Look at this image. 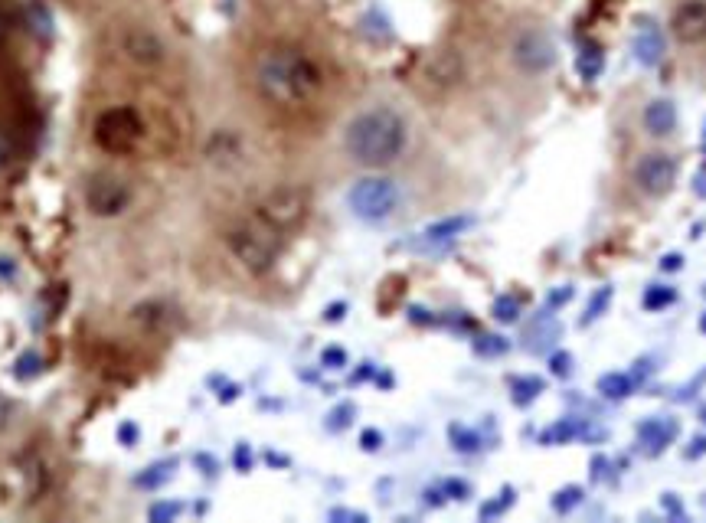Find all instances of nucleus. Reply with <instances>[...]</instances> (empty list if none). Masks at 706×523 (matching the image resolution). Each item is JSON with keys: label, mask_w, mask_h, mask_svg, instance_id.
Returning a JSON list of instances; mask_svg holds the SVG:
<instances>
[{"label": "nucleus", "mask_w": 706, "mask_h": 523, "mask_svg": "<svg viewBox=\"0 0 706 523\" xmlns=\"http://www.w3.org/2000/svg\"><path fill=\"white\" fill-rule=\"evenodd\" d=\"M406 138V121L393 108H370L347 125L344 148L357 164L386 167L406 151Z\"/></svg>", "instance_id": "nucleus-1"}, {"label": "nucleus", "mask_w": 706, "mask_h": 523, "mask_svg": "<svg viewBox=\"0 0 706 523\" xmlns=\"http://www.w3.org/2000/svg\"><path fill=\"white\" fill-rule=\"evenodd\" d=\"M255 82L275 105H301L321 89V69L298 50H272L255 69Z\"/></svg>", "instance_id": "nucleus-2"}, {"label": "nucleus", "mask_w": 706, "mask_h": 523, "mask_svg": "<svg viewBox=\"0 0 706 523\" xmlns=\"http://www.w3.org/2000/svg\"><path fill=\"white\" fill-rule=\"evenodd\" d=\"M278 236L269 223L255 220V223H246L229 233V249H233L236 259L246 265L249 272H265L272 269L275 255H278Z\"/></svg>", "instance_id": "nucleus-3"}, {"label": "nucleus", "mask_w": 706, "mask_h": 523, "mask_svg": "<svg viewBox=\"0 0 706 523\" xmlns=\"http://www.w3.org/2000/svg\"><path fill=\"white\" fill-rule=\"evenodd\" d=\"M347 206L353 216L367 223H380L396 213L399 206V187L389 177H360L347 193Z\"/></svg>", "instance_id": "nucleus-4"}, {"label": "nucleus", "mask_w": 706, "mask_h": 523, "mask_svg": "<svg viewBox=\"0 0 706 523\" xmlns=\"http://www.w3.org/2000/svg\"><path fill=\"white\" fill-rule=\"evenodd\" d=\"M144 135L141 115L135 108H108L95 121V144L112 154H125L131 151Z\"/></svg>", "instance_id": "nucleus-5"}, {"label": "nucleus", "mask_w": 706, "mask_h": 523, "mask_svg": "<svg viewBox=\"0 0 706 523\" xmlns=\"http://www.w3.org/2000/svg\"><path fill=\"white\" fill-rule=\"evenodd\" d=\"M304 216H308V197L301 190H275L259 206V220L269 223L275 233H288V229L301 226Z\"/></svg>", "instance_id": "nucleus-6"}, {"label": "nucleus", "mask_w": 706, "mask_h": 523, "mask_svg": "<svg viewBox=\"0 0 706 523\" xmlns=\"http://www.w3.org/2000/svg\"><path fill=\"white\" fill-rule=\"evenodd\" d=\"M635 184L648 197H664L677 184V161L671 154H644L635 164Z\"/></svg>", "instance_id": "nucleus-7"}, {"label": "nucleus", "mask_w": 706, "mask_h": 523, "mask_svg": "<svg viewBox=\"0 0 706 523\" xmlns=\"http://www.w3.org/2000/svg\"><path fill=\"white\" fill-rule=\"evenodd\" d=\"M514 59L523 72H546L556 66V43L550 40V33L527 30L514 43Z\"/></svg>", "instance_id": "nucleus-8"}, {"label": "nucleus", "mask_w": 706, "mask_h": 523, "mask_svg": "<svg viewBox=\"0 0 706 523\" xmlns=\"http://www.w3.org/2000/svg\"><path fill=\"white\" fill-rule=\"evenodd\" d=\"M671 30L680 43H703L706 40V0H687L674 10Z\"/></svg>", "instance_id": "nucleus-9"}, {"label": "nucleus", "mask_w": 706, "mask_h": 523, "mask_svg": "<svg viewBox=\"0 0 706 523\" xmlns=\"http://www.w3.org/2000/svg\"><path fill=\"white\" fill-rule=\"evenodd\" d=\"M125 203H128V187L121 184V180L99 177V180H92V184H89V206H92V213L115 216V213L125 210Z\"/></svg>", "instance_id": "nucleus-10"}, {"label": "nucleus", "mask_w": 706, "mask_h": 523, "mask_svg": "<svg viewBox=\"0 0 706 523\" xmlns=\"http://www.w3.org/2000/svg\"><path fill=\"white\" fill-rule=\"evenodd\" d=\"M631 50H635V59L641 66H657L664 59V33L654 27V23L644 20L641 27L635 30V43H631Z\"/></svg>", "instance_id": "nucleus-11"}, {"label": "nucleus", "mask_w": 706, "mask_h": 523, "mask_svg": "<svg viewBox=\"0 0 706 523\" xmlns=\"http://www.w3.org/2000/svg\"><path fill=\"white\" fill-rule=\"evenodd\" d=\"M644 128L651 135H671L677 128V105L671 99H651L644 105Z\"/></svg>", "instance_id": "nucleus-12"}, {"label": "nucleus", "mask_w": 706, "mask_h": 523, "mask_svg": "<svg viewBox=\"0 0 706 523\" xmlns=\"http://www.w3.org/2000/svg\"><path fill=\"white\" fill-rule=\"evenodd\" d=\"M641 445H648V452H664L667 445L677 439V422L674 419H648L638 425Z\"/></svg>", "instance_id": "nucleus-13"}, {"label": "nucleus", "mask_w": 706, "mask_h": 523, "mask_svg": "<svg viewBox=\"0 0 706 523\" xmlns=\"http://www.w3.org/2000/svg\"><path fill=\"white\" fill-rule=\"evenodd\" d=\"M556 337H559V324L550 314H537V318L530 321L527 334H523V340H530V350H537V354H546Z\"/></svg>", "instance_id": "nucleus-14"}, {"label": "nucleus", "mask_w": 706, "mask_h": 523, "mask_svg": "<svg viewBox=\"0 0 706 523\" xmlns=\"http://www.w3.org/2000/svg\"><path fill=\"white\" fill-rule=\"evenodd\" d=\"M595 389H599L605 399H615V403H618V399L631 396V389H635V380H631V376H625V373H605V376H599Z\"/></svg>", "instance_id": "nucleus-15"}, {"label": "nucleus", "mask_w": 706, "mask_h": 523, "mask_svg": "<svg viewBox=\"0 0 706 523\" xmlns=\"http://www.w3.org/2000/svg\"><path fill=\"white\" fill-rule=\"evenodd\" d=\"M674 301H677L674 285H648V291H644V298H641V304L648 311H664V308H671Z\"/></svg>", "instance_id": "nucleus-16"}, {"label": "nucleus", "mask_w": 706, "mask_h": 523, "mask_svg": "<svg viewBox=\"0 0 706 523\" xmlns=\"http://www.w3.org/2000/svg\"><path fill=\"white\" fill-rule=\"evenodd\" d=\"M582 497H586V488H579V484H566V488H559L553 494L550 507L556 510V514H569V510H576L582 504Z\"/></svg>", "instance_id": "nucleus-17"}, {"label": "nucleus", "mask_w": 706, "mask_h": 523, "mask_svg": "<svg viewBox=\"0 0 706 523\" xmlns=\"http://www.w3.org/2000/svg\"><path fill=\"white\" fill-rule=\"evenodd\" d=\"M543 393V380L540 376H520V380H514V403L517 406H527L533 403Z\"/></svg>", "instance_id": "nucleus-18"}, {"label": "nucleus", "mask_w": 706, "mask_h": 523, "mask_svg": "<svg viewBox=\"0 0 706 523\" xmlns=\"http://www.w3.org/2000/svg\"><path fill=\"white\" fill-rule=\"evenodd\" d=\"M579 432H582V425L576 419H563L559 425H553V429L543 432V445H563L569 439H576Z\"/></svg>", "instance_id": "nucleus-19"}, {"label": "nucleus", "mask_w": 706, "mask_h": 523, "mask_svg": "<svg viewBox=\"0 0 706 523\" xmlns=\"http://www.w3.org/2000/svg\"><path fill=\"white\" fill-rule=\"evenodd\" d=\"M128 50H131V56H138V59H144V63H151V59H157L161 56V46H157L151 36H131L128 40Z\"/></svg>", "instance_id": "nucleus-20"}, {"label": "nucleus", "mask_w": 706, "mask_h": 523, "mask_svg": "<svg viewBox=\"0 0 706 523\" xmlns=\"http://www.w3.org/2000/svg\"><path fill=\"white\" fill-rule=\"evenodd\" d=\"M608 304H612V288H599L592 295V301H589V308H586V314H582V324H592V321H599L602 318V311L608 308Z\"/></svg>", "instance_id": "nucleus-21"}, {"label": "nucleus", "mask_w": 706, "mask_h": 523, "mask_svg": "<svg viewBox=\"0 0 706 523\" xmlns=\"http://www.w3.org/2000/svg\"><path fill=\"white\" fill-rule=\"evenodd\" d=\"M494 318L504 321V324H514L520 318V301L514 295H504L494 301Z\"/></svg>", "instance_id": "nucleus-22"}, {"label": "nucleus", "mask_w": 706, "mask_h": 523, "mask_svg": "<svg viewBox=\"0 0 706 523\" xmlns=\"http://www.w3.org/2000/svg\"><path fill=\"white\" fill-rule=\"evenodd\" d=\"M510 504H514V488H504L501 494L494 497L491 504H484V507H481V517H484V520H491V517H497V514H504V510H510Z\"/></svg>", "instance_id": "nucleus-23"}, {"label": "nucleus", "mask_w": 706, "mask_h": 523, "mask_svg": "<svg viewBox=\"0 0 706 523\" xmlns=\"http://www.w3.org/2000/svg\"><path fill=\"white\" fill-rule=\"evenodd\" d=\"M550 370H553V376H559V380H566V376L572 373V354H566V350H553Z\"/></svg>", "instance_id": "nucleus-24"}, {"label": "nucleus", "mask_w": 706, "mask_h": 523, "mask_svg": "<svg viewBox=\"0 0 706 523\" xmlns=\"http://www.w3.org/2000/svg\"><path fill=\"white\" fill-rule=\"evenodd\" d=\"M468 226V220H448V223H438V226H432L429 229V236H435V239H445V236H452V233H458V229H465Z\"/></svg>", "instance_id": "nucleus-25"}, {"label": "nucleus", "mask_w": 706, "mask_h": 523, "mask_svg": "<svg viewBox=\"0 0 706 523\" xmlns=\"http://www.w3.org/2000/svg\"><path fill=\"white\" fill-rule=\"evenodd\" d=\"M10 161H14V138H10L4 128H0V170H4Z\"/></svg>", "instance_id": "nucleus-26"}, {"label": "nucleus", "mask_w": 706, "mask_h": 523, "mask_svg": "<svg viewBox=\"0 0 706 523\" xmlns=\"http://www.w3.org/2000/svg\"><path fill=\"white\" fill-rule=\"evenodd\" d=\"M572 298V288L569 285H563V288H556V291H550V295H546V308H563V304Z\"/></svg>", "instance_id": "nucleus-27"}, {"label": "nucleus", "mask_w": 706, "mask_h": 523, "mask_svg": "<svg viewBox=\"0 0 706 523\" xmlns=\"http://www.w3.org/2000/svg\"><path fill=\"white\" fill-rule=\"evenodd\" d=\"M579 59H582V69H586V76L592 79L595 72H599V59H602V56H599V50H589V53H582Z\"/></svg>", "instance_id": "nucleus-28"}, {"label": "nucleus", "mask_w": 706, "mask_h": 523, "mask_svg": "<svg viewBox=\"0 0 706 523\" xmlns=\"http://www.w3.org/2000/svg\"><path fill=\"white\" fill-rule=\"evenodd\" d=\"M455 439H458V448H461V452H474V448H478V435H468V432L455 429Z\"/></svg>", "instance_id": "nucleus-29"}, {"label": "nucleus", "mask_w": 706, "mask_h": 523, "mask_svg": "<svg viewBox=\"0 0 706 523\" xmlns=\"http://www.w3.org/2000/svg\"><path fill=\"white\" fill-rule=\"evenodd\" d=\"M608 468H612V461H608V458H602V455L592 458V478H595V481H602L605 474H608Z\"/></svg>", "instance_id": "nucleus-30"}, {"label": "nucleus", "mask_w": 706, "mask_h": 523, "mask_svg": "<svg viewBox=\"0 0 706 523\" xmlns=\"http://www.w3.org/2000/svg\"><path fill=\"white\" fill-rule=\"evenodd\" d=\"M680 265H684V255H677V252H667L664 259H661V269L664 272H677Z\"/></svg>", "instance_id": "nucleus-31"}, {"label": "nucleus", "mask_w": 706, "mask_h": 523, "mask_svg": "<svg viewBox=\"0 0 706 523\" xmlns=\"http://www.w3.org/2000/svg\"><path fill=\"white\" fill-rule=\"evenodd\" d=\"M706 452V439H693V448H687V458H700Z\"/></svg>", "instance_id": "nucleus-32"}, {"label": "nucleus", "mask_w": 706, "mask_h": 523, "mask_svg": "<svg viewBox=\"0 0 706 523\" xmlns=\"http://www.w3.org/2000/svg\"><path fill=\"white\" fill-rule=\"evenodd\" d=\"M363 442H367V448H376V442H380V435H376V432H367V435H363Z\"/></svg>", "instance_id": "nucleus-33"}, {"label": "nucleus", "mask_w": 706, "mask_h": 523, "mask_svg": "<svg viewBox=\"0 0 706 523\" xmlns=\"http://www.w3.org/2000/svg\"><path fill=\"white\" fill-rule=\"evenodd\" d=\"M4 36H7V20L0 17V40H4Z\"/></svg>", "instance_id": "nucleus-34"}, {"label": "nucleus", "mask_w": 706, "mask_h": 523, "mask_svg": "<svg viewBox=\"0 0 706 523\" xmlns=\"http://www.w3.org/2000/svg\"><path fill=\"white\" fill-rule=\"evenodd\" d=\"M700 331L706 334V314H703V318H700Z\"/></svg>", "instance_id": "nucleus-35"}, {"label": "nucleus", "mask_w": 706, "mask_h": 523, "mask_svg": "<svg viewBox=\"0 0 706 523\" xmlns=\"http://www.w3.org/2000/svg\"><path fill=\"white\" fill-rule=\"evenodd\" d=\"M700 419H703V422H706V409H700Z\"/></svg>", "instance_id": "nucleus-36"}]
</instances>
